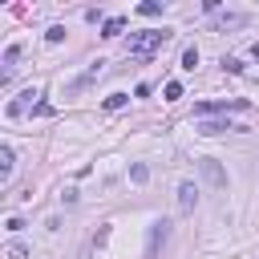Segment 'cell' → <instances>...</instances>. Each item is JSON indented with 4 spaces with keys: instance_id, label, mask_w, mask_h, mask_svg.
Returning a JSON list of instances; mask_svg holds the SVG:
<instances>
[{
    "instance_id": "6da1fadb",
    "label": "cell",
    "mask_w": 259,
    "mask_h": 259,
    "mask_svg": "<svg viewBox=\"0 0 259 259\" xmlns=\"http://www.w3.org/2000/svg\"><path fill=\"white\" fill-rule=\"evenodd\" d=\"M166 40H170V32H166V28H146V32H130V45H125V49H130V57L150 61Z\"/></svg>"
},
{
    "instance_id": "7a4b0ae2",
    "label": "cell",
    "mask_w": 259,
    "mask_h": 259,
    "mask_svg": "<svg viewBox=\"0 0 259 259\" xmlns=\"http://www.w3.org/2000/svg\"><path fill=\"white\" fill-rule=\"evenodd\" d=\"M214 109H247V101H243V97H231V101H202V105H194L198 117H206V113H214Z\"/></svg>"
},
{
    "instance_id": "3957f363",
    "label": "cell",
    "mask_w": 259,
    "mask_h": 259,
    "mask_svg": "<svg viewBox=\"0 0 259 259\" xmlns=\"http://www.w3.org/2000/svg\"><path fill=\"white\" fill-rule=\"evenodd\" d=\"M194 202H198V190H194L190 182H182V186H178V206H182V210H194Z\"/></svg>"
},
{
    "instance_id": "277c9868",
    "label": "cell",
    "mask_w": 259,
    "mask_h": 259,
    "mask_svg": "<svg viewBox=\"0 0 259 259\" xmlns=\"http://www.w3.org/2000/svg\"><path fill=\"white\" fill-rule=\"evenodd\" d=\"M202 174L214 182V186H227V174L219 170V162H210V158H202Z\"/></svg>"
},
{
    "instance_id": "5b68a950",
    "label": "cell",
    "mask_w": 259,
    "mask_h": 259,
    "mask_svg": "<svg viewBox=\"0 0 259 259\" xmlns=\"http://www.w3.org/2000/svg\"><path fill=\"white\" fill-rule=\"evenodd\" d=\"M32 97H36V93H32V89H24V93H20V101H12V105H8V113H12V117H20V113L32 105Z\"/></svg>"
},
{
    "instance_id": "8992f818",
    "label": "cell",
    "mask_w": 259,
    "mask_h": 259,
    "mask_svg": "<svg viewBox=\"0 0 259 259\" xmlns=\"http://www.w3.org/2000/svg\"><path fill=\"white\" fill-rule=\"evenodd\" d=\"M214 24H219V28H239V24H247V16H239V12H227V16H219Z\"/></svg>"
},
{
    "instance_id": "52a82bcc",
    "label": "cell",
    "mask_w": 259,
    "mask_h": 259,
    "mask_svg": "<svg viewBox=\"0 0 259 259\" xmlns=\"http://www.w3.org/2000/svg\"><path fill=\"white\" fill-rule=\"evenodd\" d=\"M16 57H20V45H8V49H4V81H8V73H12V65H16Z\"/></svg>"
},
{
    "instance_id": "ba28073f",
    "label": "cell",
    "mask_w": 259,
    "mask_h": 259,
    "mask_svg": "<svg viewBox=\"0 0 259 259\" xmlns=\"http://www.w3.org/2000/svg\"><path fill=\"white\" fill-rule=\"evenodd\" d=\"M12 162H16V158H12V150H8V146H0V178H8V174H12Z\"/></svg>"
},
{
    "instance_id": "9c48e42d",
    "label": "cell",
    "mask_w": 259,
    "mask_h": 259,
    "mask_svg": "<svg viewBox=\"0 0 259 259\" xmlns=\"http://www.w3.org/2000/svg\"><path fill=\"white\" fill-rule=\"evenodd\" d=\"M223 130H235L231 121H202L198 125V134H223Z\"/></svg>"
},
{
    "instance_id": "30bf717a",
    "label": "cell",
    "mask_w": 259,
    "mask_h": 259,
    "mask_svg": "<svg viewBox=\"0 0 259 259\" xmlns=\"http://www.w3.org/2000/svg\"><path fill=\"white\" fill-rule=\"evenodd\" d=\"M121 28H125V20L113 16V20H105V32H101V36H121Z\"/></svg>"
},
{
    "instance_id": "8fae6325",
    "label": "cell",
    "mask_w": 259,
    "mask_h": 259,
    "mask_svg": "<svg viewBox=\"0 0 259 259\" xmlns=\"http://www.w3.org/2000/svg\"><path fill=\"white\" fill-rule=\"evenodd\" d=\"M194 65H198V49H194V45H190V49H186V53H182V69H194Z\"/></svg>"
},
{
    "instance_id": "7c38bea8",
    "label": "cell",
    "mask_w": 259,
    "mask_h": 259,
    "mask_svg": "<svg viewBox=\"0 0 259 259\" xmlns=\"http://www.w3.org/2000/svg\"><path fill=\"white\" fill-rule=\"evenodd\" d=\"M130 178H134V182H146V178H150V170H146L142 162H134V166H130Z\"/></svg>"
},
{
    "instance_id": "4fadbf2b",
    "label": "cell",
    "mask_w": 259,
    "mask_h": 259,
    "mask_svg": "<svg viewBox=\"0 0 259 259\" xmlns=\"http://www.w3.org/2000/svg\"><path fill=\"white\" fill-rule=\"evenodd\" d=\"M138 12H142V16H158V12H162V4H154V0H146V4H138Z\"/></svg>"
},
{
    "instance_id": "5bb4252c",
    "label": "cell",
    "mask_w": 259,
    "mask_h": 259,
    "mask_svg": "<svg viewBox=\"0 0 259 259\" xmlns=\"http://www.w3.org/2000/svg\"><path fill=\"white\" fill-rule=\"evenodd\" d=\"M223 69H227V73H243V61H239V57H223Z\"/></svg>"
},
{
    "instance_id": "9a60e30c",
    "label": "cell",
    "mask_w": 259,
    "mask_h": 259,
    "mask_svg": "<svg viewBox=\"0 0 259 259\" xmlns=\"http://www.w3.org/2000/svg\"><path fill=\"white\" fill-rule=\"evenodd\" d=\"M121 105H125V93H109L105 97V109H121Z\"/></svg>"
},
{
    "instance_id": "2e32d148",
    "label": "cell",
    "mask_w": 259,
    "mask_h": 259,
    "mask_svg": "<svg viewBox=\"0 0 259 259\" xmlns=\"http://www.w3.org/2000/svg\"><path fill=\"white\" fill-rule=\"evenodd\" d=\"M45 36H49V45H57V40H65V28H61V24H53Z\"/></svg>"
},
{
    "instance_id": "e0dca14e",
    "label": "cell",
    "mask_w": 259,
    "mask_h": 259,
    "mask_svg": "<svg viewBox=\"0 0 259 259\" xmlns=\"http://www.w3.org/2000/svg\"><path fill=\"white\" fill-rule=\"evenodd\" d=\"M178 97H182V85L170 81V85H166V101H178Z\"/></svg>"
},
{
    "instance_id": "ac0fdd59",
    "label": "cell",
    "mask_w": 259,
    "mask_h": 259,
    "mask_svg": "<svg viewBox=\"0 0 259 259\" xmlns=\"http://www.w3.org/2000/svg\"><path fill=\"white\" fill-rule=\"evenodd\" d=\"M8 259H28V251H24L20 243H12V247H8Z\"/></svg>"
}]
</instances>
